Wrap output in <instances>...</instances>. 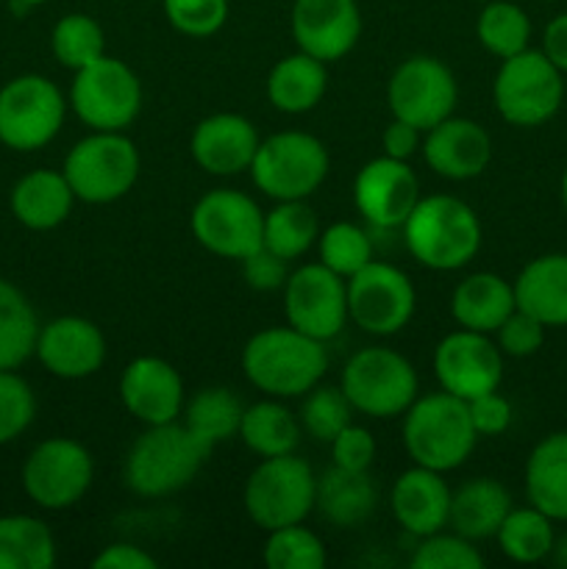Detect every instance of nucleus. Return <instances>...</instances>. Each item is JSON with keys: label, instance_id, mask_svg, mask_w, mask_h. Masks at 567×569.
<instances>
[{"label": "nucleus", "instance_id": "nucleus-10", "mask_svg": "<svg viewBox=\"0 0 567 569\" xmlns=\"http://www.w3.org/2000/svg\"><path fill=\"white\" fill-rule=\"evenodd\" d=\"M67 103L89 131H126L142 109V81L126 61L100 56L76 70Z\"/></svg>", "mask_w": 567, "mask_h": 569}, {"label": "nucleus", "instance_id": "nucleus-30", "mask_svg": "<svg viewBox=\"0 0 567 569\" xmlns=\"http://www.w3.org/2000/svg\"><path fill=\"white\" fill-rule=\"evenodd\" d=\"M326 92V64L304 50L278 59L267 76V100L281 114H306V111L317 109Z\"/></svg>", "mask_w": 567, "mask_h": 569}, {"label": "nucleus", "instance_id": "nucleus-22", "mask_svg": "<svg viewBox=\"0 0 567 569\" xmlns=\"http://www.w3.org/2000/svg\"><path fill=\"white\" fill-rule=\"evenodd\" d=\"M426 164L448 181H470L478 178L493 161V139L487 128L470 117H445L428 128L420 148Z\"/></svg>", "mask_w": 567, "mask_h": 569}, {"label": "nucleus", "instance_id": "nucleus-24", "mask_svg": "<svg viewBox=\"0 0 567 569\" xmlns=\"http://www.w3.org/2000/svg\"><path fill=\"white\" fill-rule=\"evenodd\" d=\"M389 509L409 537H431L448 528L450 487L445 483L442 472L415 465L400 472L395 481Z\"/></svg>", "mask_w": 567, "mask_h": 569}, {"label": "nucleus", "instance_id": "nucleus-36", "mask_svg": "<svg viewBox=\"0 0 567 569\" xmlns=\"http://www.w3.org/2000/svg\"><path fill=\"white\" fill-rule=\"evenodd\" d=\"M495 542L506 559L517 561V565H539V561L550 559V550H554V520L534 509L531 503L523 506V509L511 506V511L495 533Z\"/></svg>", "mask_w": 567, "mask_h": 569}, {"label": "nucleus", "instance_id": "nucleus-32", "mask_svg": "<svg viewBox=\"0 0 567 569\" xmlns=\"http://www.w3.org/2000/svg\"><path fill=\"white\" fill-rule=\"evenodd\" d=\"M300 431H304L300 420L278 398L245 406L242 422H239V439L259 459L295 453L300 442Z\"/></svg>", "mask_w": 567, "mask_h": 569}, {"label": "nucleus", "instance_id": "nucleus-54", "mask_svg": "<svg viewBox=\"0 0 567 569\" xmlns=\"http://www.w3.org/2000/svg\"><path fill=\"white\" fill-rule=\"evenodd\" d=\"M559 194H561V206L567 209V167L565 172H561V181H559Z\"/></svg>", "mask_w": 567, "mask_h": 569}, {"label": "nucleus", "instance_id": "nucleus-8", "mask_svg": "<svg viewBox=\"0 0 567 569\" xmlns=\"http://www.w3.org/2000/svg\"><path fill=\"white\" fill-rule=\"evenodd\" d=\"M331 170L328 150L315 133L278 131L261 139L250 161V178L272 200H306Z\"/></svg>", "mask_w": 567, "mask_h": 569}, {"label": "nucleus", "instance_id": "nucleus-42", "mask_svg": "<svg viewBox=\"0 0 567 569\" xmlns=\"http://www.w3.org/2000/svg\"><path fill=\"white\" fill-rule=\"evenodd\" d=\"M350 415H354V406L345 398L342 389L317 383V387H311L309 392L304 395L298 420L300 428H304L311 439L328 445L345 426H348Z\"/></svg>", "mask_w": 567, "mask_h": 569}, {"label": "nucleus", "instance_id": "nucleus-49", "mask_svg": "<svg viewBox=\"0 0 567 569\" xmlns=\"http://www.w3.org/2000/svg\"><path fill=\"white\" fill-rule=\"evenodd\" d=\"M467 411L478 437H498L511 426V403L498 395V389L467 400Z\"/></svg>", "mask_w": 567, "mask_h": 569}, {"label": "nucleus", "instance_id": "nucleus-31", "mask_svg": "<svg viewBox=\"0 0 567 569\" xmlns=\"http://www.w3.org/2000/svg\"><path fill=\"white\" fill-rule=\"evenodd\" d=\"M378 492L367 472L331 467L317 478L315 509L339 528L361 526L376 511Z\"/></svg>", "mask_w": 567, "mask_h": 569}, {"label": "nucleus", "instance_id": "nucleus-33", "mask_svg": "<svg viewBox=\"0 0 567 569\" xmlns=\"http://www.w3.org/2000/svg\"><path fill=\"white\" fill-rule=\"evenodd\" d=\"M245 406L231 389L206 387L195 398L183 403L181 422L211 450L228 439L239 437V422H242Z\"/></svg>", "mask_w": 567, "mask_h": 569}, {"label": "nucleus", "instance_id": "nucleus-14", "mask_svg": "<svg viewBox=\"0 0 567 569\" xmlns=\"http://www.w3.org/2000/svg\"><path fill=\"white\" fill-rule=\"evenodd\" d=\"M417 292L400 267L376 261L348 278V320L370 337H392L409 326Z\"/></svg>", "mask_w": 567, "mask_h": 569}, {"label": "nucleus", "instance_id": "nucleus-34", "mask_svg": "<svg viewBox=\"0 0 567 569\" xmlns=\"http://www.w3.org/2000/svg\"><path fill=\"white\" fill-rule=\"evenodd\" d=\"M39 317L14 283L0 278V370H17L37 350Z\"/></svg>", "mask_w": 567, "mask_h": 569}, {"label": "nucleus", "instance_id": "nucleus-38", "mask_svg": "<svg viewBox=\"0 0 567 569\" xmlns=\"http://www.w3.org/2000/svg\"><path fill=\"white\" fill-rule=\"evenodd\" d=\"M476 39L487 53L504 61L531 48V20L523 6L511 0H493L481 6V14L476 20Z\"/></svg>", "mask_w": 567, "mask_h": 569}, {"label": "nucleus", "instance_id": "nucleus-1", "mask_svg": "<svg viewBox=\"0 0 567 569\" xmlns=\"http://www.w3.org/2000/svg\"><path fill=\"white\" fill-rule=\"evenodd\" d=\"M242 372L267 398H304L322 381L328 350L320 339L306 337L292 326L265 328L242 348Z\"/></svg>", "mask_w": 567, "mask_h": 569}, {"label": "nucleus", "instance_id": "nucleus-25", "mask_svg": "<svg viewBox=\"0 0 567 569\" xmlns=\"http://www.w3.org/2000/svg\"><path fill=\"white\" fill-rule=\"evenodd\" d=\"M515 287L517 309L537 317L545 328H567V253H543L528 261Z\"/></svg>", "mask_w": 567, "mask_h": 569}, {"label": "nucleus", "instance_id": "nucleus-35", "mask_svg": "<svg viewBox=\"0 0 567 569\" xmlns=\"http://www.w3.org/2000/svg\"><path fill=\"white\" fill-rule=\"evenodd\" d=\"M56 565V539L39 517H0V569H50Z\"/></svg>", "mask_w": 567, "mask_h": 569}, {"label": "nucleus", "instance_id": "nucleus-52", "mask_svg": "<svg viewBox=\"0 0 567 569\" xmlns=\"http://www.w3.org/2000/svg\"><path fill=\"white\" fill-rule=\"evenodd\" d=\"M539 50L559 67L561 76H567V11L556 14L554 20L545 26L543 48Z\"/></svg>", "mask_w": 567, "mask_h": 569}, {"label": "nucleus", "instance_id": "nucleus-5", "mask_svg": "<svg viewBox=\"0 0 567 569\" xmlns=\"http://www.w3.org/2000/svg\"><path fill=\"white\" fill-rule=\"evenodd\" d=\"M139 150L122 131H92L67 153L64 172L76 200L106 206L126 198L139 178Z\"/></svg>", "mask_w": 567, "mask_h": 569}, {"label": "nucleus", "instance_id": "nucleus-11", "mask_svg": "<svg viewBox=\"0 0 567 569\" xmlns=\"http://www.w3.org/2000/svg\"><path fill=\"white\" fill-rule=\"evenodd\" d=\"M67 100L50 78L26 72L0 89V142L17 153H33L59 137Z\"/></svg>", "mask_w": 567, "mask_h": 569}, {"label": "nucleus", "instance_id": "nucleus-40", "mask_svg": "<svg viewBox=\"0 0 567 569\" xmlns=\"http://www.w3.org/2000/svg\"><path fill=\"white\" fill-rule=\"evenodd\" d=\"M317 256H320V264H326L328 270L348 281L350 276H356L361 267L372 261V239L356 222H331L317 237Z\"/></svg>", "mask_w": 567, "mask_h": 569}, {"label": "nucleus", "instance_id": "nucleus-18", "mask_svg": "<svg viewBox=\"0 0 567 569\" xmlns=\"http://www.w3.org/2000/svg\"><path fill=\"white\" fill-rule=\"evenodd\" d=\"M420 200V181L409 161L378 156L354 178V203L376 228H400Z\"/></svg>", "mask_w": 567, "mask_h": 569}, {"label": "nucleus", "instance_id": "nucleus-12", "mask_svg": "<svg viewBox=\"0 0 567 569\" xmlns=\"http://www.w3.org/2000/svg\"><path fill=\"white\" fill-rule=\"evenodd\" d=\"M189 228L200 248L220 259L242 261L265 244V211L239 189H211L189 214Z\"/></svg>", "mask_w": 567, "mask_h": 569}, {"label": "nucleus", "instance_id": "nucleus-47", "mask_svg": "<svg viewBox=\"0 0 567 569\" xmlns=\"http://www.w3.org/2000/svg\"><path fill=\"white\" fill-rule=\"evenodd\" d=\"M328 448H331L334 467H342L350 472H367L376 461V439L365 426H354V422H348L328 442Z\"/></svg>", "mask_w": 567, "mask_h": 569}, {"label": "nucleus", "instance_id": "nucleus-13", "mask_svg": "<svg viewBox=\"0 0 567 569\" xmlns=\"http://www.w3.org/2000/svg\"><path fill=\"white\" fill-rule=\"evenodd\" d=\"M94 459L81 442L70 437H50L28 453L22 465V489L28 498L48 511L81 503L92 489Z\"/></svg>", "mask_w": 567, "mask_h": 569}, {"label": "nucleus", "instance_id": "nucleus-7", "mask_svg": "<svg viewBox=\"0 0 567 569\" xmlns=\"http://www.w3.org/2000/svg\"><path fill=\"white\" fill-rule=\"evenodd\" d=\"M315 470L295 453L261 459L242 489L245 511L261 531L306 522V517L315 511Z\"/></svg>", "mask_w": 567, "mask_h": 569}, {"label": "nucleus", "instance_id": "nucleus-56", "mask_svg": "<svg viewBox=\"0 0 567 569\" xmlns=\"http://www.w3.org/2000/svg\"><path fill=\"white\" fill-rule=\"evenodd\" d=\"M476 3H481V6H484V3H493V0H476Z\"/></svg>", "mask_w": 567, "mask_h": 569}, {"label": "nucleus", "instance_id": "nucleus-43", "mask_svg": "<svg viewBox=\"0 0 567 569\" xmlns=\"http://www.w3.org/2000/svg\"><path fill=\"white\" fill-rule=\"evenodd\" d=\"M411 567L415 569H481L484 556L478 553L470 539L459 533H431L422 537L420 545L411 553Z\"/></svg>", "mask_w": 567, "mask_h": 569}, {"label": "nucleus", "instance_id": "nucleus-53", "mask_svg": "<svg viewBox=\"0 0 567 569\" xmlns=\"http://www.w3.org/2000/svg\"><path fill=\"white\" fill-rule=\"evenodd\" d=\"M550 559H554L556 567H565L567 569V531L561 537H556L554 550H550Z\"/></svg>", "mask_w": 567, "mask_h": 569}, {"label": "nucleus", "instance_id": "nucleus-51", "mask_svg": "<svg viewBox=\"0 0 567 569\" xmlns=\"http://www.w3.org/2000/svg\"><path fill=\"white\" fill-rule=\"evenodd\" d=\"M381 148H384V156L409 161L411 156L422 148V131L420 128L409 126V122L398 120V117H392V122H389L381 133Z\"/></svg>", "mask_w": 567, "mask_h": 569}, {"label": "nucleus", "instance_id": "nucleus-44", "mask_svg": "<svg viewBox=\"0 0 567 569\" xmlns=\"http://www.w3.org/2000/svg\"><path fill=\"white\" fill-rule=\"evenodd\" d=\"M165 20L178 33L192 39L215 37L228 20V0H161Z\"/></svg>", "mask_w": 567, "mask_h": 569}, {"label": "nucleus", "instance_id": "nucleus-16", "mask_svg": "<svg viewBox=\"0 0 567 569\" xmlns=\"http://www.w3.org/2000/svg\"><path fill=\"white\" fill-rule=\"evenodd\" d=\"M284 315L287 326L328 342L348 326V281L320 261L298 267L284 283Z\"/></svg>", "mask_w": 567, "mask_h": 569}, {"label": "nucleus", "instance_id": "nucleus-6", "mask_svg": "<svg viewBox=\"0 0 567 569\" xmlns=\"http://www.w3.org/2000/svg\"><path fill=\"white\" fill-rule=\"evenodd\" d=\"M493 103L515 128H539L565 103V76L543 50L526 48L500 61L493 81Z\"/></svg>", "mask_w": 567, "mask_h": 569}, {"label": "nucleus", "instance_id": "nucleus-21", "mask_svg": "<svg viewBox=\"0 0 567 569\" xmlns=\"http://www.w3.org/2000/svg\"><path fill=\"white\" fill-rule=\"evenodd\" d=\"M106 337L92 320L78 315L56 317L39 326L37 356L44 370L64 381H81L106 365Z\"/></svg>", "mask_w": 567, "mask_h": 569}, {"label": "nucleus", "instance_id": "nucleus-20", "mask_svg": "<svg viewBox=\"0 0 567 569\" xmlns=\"http://www.w3.org/2000/svg\"><path fill=\"white\" fill-rule=\"evenodd\" d=\"M122 406L142 426H165L181 420L187 392L176 367L159 356H137L128 361L117 383Z\"/></svg>", "mask_w": 567, "mask_h": 569}, {"label": "nucleus", "instance_id": "nucleus-2", "mask_svg": "<svg viewBox=\"0 0 567 569\" xmlns=\"http://www.w3.org/2000/svg\"><path fill=\"white\" fill-rule=\"evenodd\" d=\"M209 453L181 420L145 426L122 461V481L139 498H167L195 481Z\"/></svg>", "mask_w": 567, "mask_h": 569}, {"label": "nucleus", "instance_id": "nucleus-46", "mask_svg": "<svg viewBox=\"0 0 567 569\" xmlns=\"http://www.w3.org/2000/svg\"><path fill=\"white\" fill-rule=\"evenodd\" d=\"M545 331L548 328L531 317L528 311L515 309L495 331V345L500 348V353L511 356V359H528V356L539 353V348L545 345Z\"/></svg>", "mask_w": 567, "mask_h": 569}, {"label": "nucleus", "instance_id": "nucleus-19", "mask_svg": "<svg viewBox=\"0 0 567 569\" xmlns=\"http://www.w3.org/2000/svg\"><path fill=\"white\" fill-rule=\"evenodd\" d=\"M289 26L298 50L334 64L359 42L361 11L356 0H295Z\"/></svg>", "mask_w": 567, "mask_h": 569}, {"label": "nucleus", "instance_id": "nucleus-41", "mask_svg": "<svg viewBox=\"0 0 567 569\" xmlns=\"http://www.w3.org/2000/svg\"><path fill=\"white\" fill-rule=\"evenodd\" d=\"M265 565L270 569H322L326 567V545L315 531L295 522V526L267 531Z\"/></svg>", "mask_w": 567, "mask_h": 569}, {"label": "nucleus", "instance_id": "nucleus-9", "mask_svg": "<svg viewBox=\"0 0 567 569\" xmlns=\"http://www.w3.org/2000/svg\"><path fill=\"white\" fill-rule=\"evenodd\" d=\"M339 389L359 415L372 420H392L415 403L417 372L398 350L361 348L342 367Z\"/></svg>", "mask_w": 567, "mask_h": 569}, {"label": "nucleus", "instance_id": "nucleus-27", "mask_svg": "<svg viewBox=\"0 0 567 569\" xmlns=\"http://www.w3.org/2000/svg\"><path fill=\"white\" fill-rule=\"evenodd\" d=\"M76 194L61 170H31L11 189V214L31 231H53L70 217Z\"/></svg>", "mask_w": 567, "mask_h": 569}, {"label": "nucleus", "instance_id": "nucleus-15", "mask_svg": "<svg viewBox=\"0 0 567 569\" xmlns=\"http://www.w3.org/2000/svg\"><path fill=\"white\" fill-rule=\"evenodd\" d=\"M459 83L450 67L434 56H409L395 67L387 83V106L392 117L420 128L422 133L454 114Z\"/></svg>", "mask_w": 567, "mask_h": 569}, {"label": "nucleus", "instance_id": "nucleus-37", "mask_svg": "<svg viewBox=\"0 0 567 569\" xmlns=\"http://www.w3.org/2000/svg\"><path fill=\"white\" fill-rule=\"evenodd\" d=\"M320 237V222L306 200H276L265 214V248L281 259L295 261L311 250Z\"/></svg>", "mask_w": 567, "mask_h": 569}, {"label": "nucleus", "instance_id": "nucleus-28", "mask_svg": "<svg viewBox=\"0 0 567 569\" xmlns=\"http://www.w3.org/2000/svg\"><path fill=\"white\" fill-rule=\"evenodd\" d=\"M511 511V495L498 478H470L450 492L448 526L470 542L495 539Z\"/></svg>", "mask_w": 567, "mask_h": 569}, {"label": "nucleus", "instance_id": "nucleus-29", "mask_svg": "<svg viewBox=\"0 0 567 569\" xmlns=\"http://www.w3.org/2000/svg\"><path fill=\"white\" fill-rule=\"evenodd\" d=\"M526 498L554 522H567V431L548 433L528 453Z\"/></svg>", "mask_w": 567, "mask_h": 569}, {"label": "nucleus", "instance_id": "nucleus-55", "mask_svg": "<svg viewBox=\"0 0 567 569\" xmlns=\"http://www.w3.org/2000/svg\"><path fill=\"white\" fill-rule=\"evenodd\" d=\"M11 3L22 6V9H31V6H42V3H48V0H11Z\"/></svg>", "mask_w": 567, "mask_h": 569}, {"label": "nucleus", "instance_id": "nucleus-4", "mask_svg": "<svg viewBox=\"0 0 567 569\" xmlns=\"http://www.w3.org/2000/svg\"><path fill=\"white\" fill-rule=\"evenodd\" d=\"M478 433L470 422L467 400L450 392L417 395L404 411V448L415 465L450 472L470 459Z\"/></svg>", "mask_w": 567, "mask_h": 569}, {"label": "nucleus", "instance_id": "nucleus-26", "mask_svg": "<svg viewBox=\"0 0 567 569\" xmlns=\"http://www.w3.org/2000/svg\"><path fill=\"white\" fill-rule=\"evenodd\" d=\"M515 309V287L498 272H472L450 295V317L467 331L495 333Z\"/></svg>", "mask_w": 567, "mask_h": 569}, {"label": "nucleus", "instance_id": "nucleus-17", "mask_svg": "<svg viewBox=\"0 0 567 569\" xmlns=\"http://www.w3.org/2000/svg\"><path fill=\"white\" fill-rule=\"evenodd\" d=\"M431 367L439 389L461 400L495 392L504 381V353L498 345L489 339V333L467 331V328L439 339Z\"/></svg>", "mask_w": 567, "mask_h": 569}, {"label": "nucleus", "instance_id": "nucleus-48", "mask_svg": "<svg viewBox=\"0 0 567 569\" xmlns=\"http://www.w3.org/2000/svg\"><path fill=\"white\" fill-rule=\"evenodd\" d=\"M289 261L281 259L278 253H272L270 248L261 244L259 250H253L250 256L242 259V276L245 283L256 292H276V289H284L289 278Z\"/></svg>", "mask_w": 567, "mask_h": 569}, {"label": "nucleus", "instance_id": "nucleus-39", "mask_svg": "<svg viewBox=\"0 0 567 569\" xmlns=\"http://www.w3.org/2000/svg\"><path fill=\"white\" fill-rule=\"evenodd\" d=\"M50 50L53 59L67 70H81V67L92 64L94 59L106 56V33L94 17L72 11L56 20L53 31H50Z\"/></svg>", "mask_w": 567, "mask_h": 569}, {"label": "nucleus", "instance_id": "nucleus-50", "mask_svg": "<svg viewBox=\"0 0 567 569\" xmlns=\"http://www.w3.org/2000/svg\"><path fill=\"white\" fill-rule=\"evenodd\" d=\"M94 569H156L159 561L148 553L145 548L133 542H111L98 550L92 559Z\"/></svg>", "mask_w": 567, "mask_h": 569}, {"label": "nucleus", "instance_id": "nucleus-45", "mask_svg": "<svg viewBox=\"0 0 567 569\" xmlns=\"http://www.w3.org/2000/svg\"><path fill=\"white\" fill-rule=\"evenodd\" d=\"M37 417V398L26 378L14 370H0V445L14 442Z\"/></svg>", "mask_w": 567, "mask_h": 569}, {"label": "nucleus", "instance_id": "nucleus-3", "mask_svg": "<svg viewBox=\"0 0 567 569\" xmlns=\"http://www.w3.org/2000/svg\"><path fill=\"white\" fill-rule=\"evenodd\" d=\"M400 228L409 253L428 270H461L481 250V220L472 206L454 194H420Z\"/></svg>", "mask_w": 567, "mask_h": 569}, {"label": "nucleus", "instance_id": "nucleus-23", "mask_svg": "<svg viewBox=\"0 0 567 569\" xmlns=\"http://www.w3.org/2000/svg\"><path fill=\"white\" fill-rule=\"evenodd\" d=\"M259 142V131L248 117L233 114V111H217L195 126L189 153H192L195 164L209 176L231 178L250 170Z\"/></svg>", "mask_w": 567, "mask_h": 569}]
</instances>
